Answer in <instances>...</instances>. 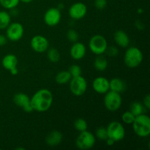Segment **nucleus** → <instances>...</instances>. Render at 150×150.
<instances>
[{
  "instance_id": "nucleus-24",
  "label": "nucleus",
  "mask_w": 150,
  "mask_h": 150,
  "mask_svg": "<svg viewBox=\"0 0 150 150\" xmlns=\"http://www.w3.org/2000/svg\"><path fill=\"white\" fill-rule=\"evenodd\" d=\"M47 57L51 62L57 63L60 60V54L57 48H48L47 50Z\"/></svg>"
},
{
  "instance_id": "nucleus-20",
  "label": "nucleus",
  "mask_w": 150,
  "mask_h": 150,
  "mask_svg": "<svg viewBox=\"0 0 150 150\" xmlns=\"http://www.w3.org/2000/svg\"><path fill=\"white\" fill-rule=\"evenodd\" d=\"M108 61L102 55H98L94 61V67L98 71H105L108 67Z\"/></svg>"
},
{
  "instance_id": "nucleus-23",
  "label": "nucleus",
  "mask_w": 150,
  "mask_h": 150,
  "mask_svg": "<svg viewBox=\"0 0 150 150\" xmlns=\"http://www.w3.org/2000/svg\"><path fill=\"white\" fill-rule=\"evenodd\" d=\"M145 107L144 106L143 103L140 102H133L130 104V111L133 113V115L135 117H137V116L141 115L142 114H144L145 112Z\"/></svg>"
},
{
  "instance_id": "nucleus-22",
  "label": "nucleus",
  "mask_w": 150,
  "mask_h": 150,
  "mask_svg": "<svg viewBox=\"0 0 150 150\" xmlns=\"http://www.w3.org/2000/svg\"><path fill=\"white\" fill-rule=\"evenodd\" d=\"M11 23V16L4 10L0 11V29H6Z\"/></svg>"
},
{
  "instance_id": "nucleus-17",
  "label": "nucleus",
  "mask_w": 150,
  "mask_h": 150,
  "mask_svg": "<svg viewBox=\"0 0 150 150\" xmlns=\"http://www.w3.org/2000/svg\"><path fill=\"white\" fill-rule=\"evenodd\" d=\"M18 61L17 57L13 54H7V55L3 57L2 60H1L2 67L5 70H8V71H10L13 69L16 68L18 65Z\"/></svg>"
},
{
  "instance_id": "nucleus-19",
  "label": "nucleus",
  "mask_w": 150,
  "mask_h": 150,
  "mask_svg": "<svg viewBox=\"0 0 150 150\" xmlns=\"http://www.w3.org/2000/svg\"><path fill=\"white\" fill-rule=\"evenodd\" d=\"M110 90L121 94L127 89V84L122 79L120 78H114L109 81Z\"/></svg>"
},
{
  "instance_id": "nucleus-27",
  "label": "nucleus",
  "mask_w": 150,
  "mask_h": 150,
  "mask_svg": "<svg viewBox=\"0 0 150 150\" xmlns=\"http://www.w3.org/2000/svg\"><path fill=\"white\" fill-rule=\"evenodd\" d=\"M135 118H136V117H135L133 114V113L130 112V111H125V112L123 113L122 115V122L127 125L133 124Z\"/></svg>"
},
{
  "instance_id": "nucleus-18",
  "label": "nucleus",
  "mask_w": 150,
  "mask_h": 150,
  "mask_svg": "<svg viewBox=\"0 0 150 150\" xmlns=\"http://www.w3.org/2000/svg\"><path fill=\"white\" fill-rule=\"evenodd\" d=\"M114 39L116 43L122 48H127L130 44V38L123 30H118L114 33Z\"/></svg>"
},
{
  "instance_id": "nucleus-37",
  "label": "nucleus",
  "mask_w": 150,
  "mask_h": 150,
  "mask_svg": "<svg viewBox=\"0 0 150 150\" xmlns=\"http://www.w3.org/2000/svg\"><path fill=\"white\" fill-rule=\"evenodd\" d=\"M10 73H11L13 76H16V75H17L18 73V68L16 67V68H14L13 69V70H10Z\"/></svg>"
},
{
  "instance_id": "nucleus-33",
  "label": "nucleus",
  "mask_w": 150,
  "mask_h": 150,
  "mask_svg": "<svg viewBox=\"0 0 150 150\" xmlns=\"http://www.w3.org/2000/svg\"><path fill=\"white\" fill-rule=\"evenodd\" d=\"M143 105L146 110L150 109V95L148 94L143 100Z\"/></svg>"
},
{
  "instance_id": "nucleus-32",
  "label": "nucleus",
  "mask_w": 150,
  "mask_h": 150,
  "mask_svg": "<svg viewBox=\"0 0 150 150\" xmlns=\"http://www.w3.org/2000/svg\"><path fill=\"white\" fill-rule=\"evenodd\" d=\"M95 8L99 10H103L107 6V0H95Z\"/></svg>"
},
{
  "instance_id": "nucleus-4",
  "label": "nucleus",
  "mask_w": 150,
  "mask_h": 150,
  "mask_svg": "<svg viewBox=\"0 0 150 150\" xmlns=\"http://www.w3.org/2000/svg\"><path fill=\"white\" fill-rule=\"evenodd\" d=\"M103 102L106 109L114 112L120 108L122 103V98L121 94L109 90L105 94Z\"/></svg>"
},
{
  "instance_id": "nucleus-12",
  "label": "nucleus",
  "mask_w": 150,
  "mask_h": 150,
  "mask_svg": "<svg viewBox=\"0 0 150 150\" xmlns=\"http://www.w3.org/2000/svg\"><path fill=\"white\" fill-rule=\"evenodd\" d=\"M87 13V7L83 2H76L72 4L68 10L70 17L73 20L77 21L83 18Z\"/></svg>"
},
{
  "instance_id": "nucleus-38",
  "label": "nucleus",
  "mask_w": 150,
  "mask_h": 150,
  "mask_svg": "<svg viewBox=\"0 0 150 150\" xmlns=\"http://www.w3.org/2000/svg\"><path fill=\"white\" fill-rule=\"evenodd\" d=\"M32 1H33V0H20V1H21V2H23V3H25V4L30 3V2H32Z\"/></svg>"
},
{
  "instance_id": "nucleus-13",
  "label": "nucleus",
  "mask_w": 150,
  "mask_h": 150,
  "mask_svg": "<svg viewBox=\"0 0 150 150\" xmlns=\"http://www.w3.org/2000/svg\"><path fill=\"white\" fill-rule=\"evenodd\" d=\"M13 102L17 106L23 108L25 112L30 113L33 111L31 105L30 98L23 92H18L13 96Z\"/></svg>"
},
{
  "instance_id": "nucleus-29",
  "label": "nucleus",
  "mask_w": 150,
  "mask_h": 150,
  "mask_svg": "<svg viewBox=\"0 0 150 150\" xmlns=\"http://www.w3.org/2000/svg\"><path fill=\"white\" fill-rule=\"evenodd\" d=\"M68 71L69 73H70V75H71L72 78L81 76V68L80 66L78 65V64H73V65L70 66Z\"/></svg>"
},
{
  "instance_id": "nucleus-16",
  "label": "nucleus",
  "mask_w": 150,
  "mask_h": 150,
  "mask_svg": "<svg viewBox=\"0 0 150 150\" xmlns=\"http://www.w3.org/2000/svg\"><path fill=\"white\" fill-rule=\"evenodd\" d=\"M62 134L58 130H53L47 135L45 143L49 146H57L62 142Z\"/></svg>"
},
{
  "instance_id": "nucleus-1",
  "label": "nucleus",
  "mask_w": 150,
  "mask_h": 150,
  "mask_svg": "<svg viewBox=\"0 0 150 150\" xmlns=\"http://www.w3.org/2000/svg\"><path fill=\"white\" fill-rule=\"evenodd\" d=\"M52 92L48 89H41L37 91L30 98L31 105L33 111L45 112L50 109L53 103Z\"/></svg>"
},
{
  "instance_id": "nucleus-30",
  "label": "nucleus",
  "mask_w": 150,
  "mask_h": 150,
  "mask_svg": "<svg viewBox=\"0 0 150 150\" xmlns=\"http://www.w3.org/2000/svg\"><path fill=\"white\" fill-rule=\"evenodd\" d=\"M67 38L70 42H76L79 40V34L75 29H70L67 32Z\"/></svg>"
},
{
  "instance_id": "nucleus-39",
  "label": "nucleus",
  "mask_w": 150,
  "mask_h": 150,
  "mask_svg": "<svg viewBox=\"0 0 150 150\" xmlns=\"http://www.w3.org/2000/svg\"><path fill=\"white\" fill-rule=\"evenodd\" d=\"M142 12H143V10H142V9H139V10H138V13H142Z\"/></svg>"
},
{
  "instance_id": "nucleus-10",
  "label": "nucleus",
  "mask_w": 150,
  "mask_h": 150,
  "mask_svg": "<svg viewBox=\"0 0 150 150\" xmlns=\"http://www.w3.org/2000/svg\"><path fill=\"white\" fill-rule=\"evenodd\" d=\"M62 18L61 10L57 7H51L44 14V22L48 26H55L59 24Z\"/></svg>"
},
{
  "instance_id": "nucleus-36",
  "label": "nucleus",
  "mask_w": 150,
  "mask_h": 150,
  "mask_svg": "<svg viewBox=\"0 0 150 150\" xmlns=\"http://www.w3.org/2000/svg\"><path fill=\"white\" fill-rule=\"evenodd\" d=\"M105 142H106V144L108 146H113V145L114 144V143H115V142H114V140H112L111 139H110V138H108V139L105 140Z\"/></svg>"
},
{
  "instance_id": "nucleus-7",
  "label": "nucleus",
  "mask_w": 150,
  "mask_h": 150,
  "mask_svg": "<svg viewBox=\"0 0 150 150\" xmlns=\"http://www.w3.org/2000/svg\"><path fill=\"white\" fill-rule=\"evenodd\" d=\"M108 138H110L115 142L123 140L125 136V130L121 122L118 121H113L108 124L106 127Z\"/></svg>"
},
{
  "instance_id": "nucleus-15",
  "label": "nucleus",
  "mask_w": 150,
  "mask_h": 150,
  "mask_svg": "<svg viewBox=\"0 0 150 150\" xmlns=\"http://www.w3.org/2000/svg\"><path fill=\"white\" fill-rule=\"evenodd\" d=\"M86 53V48L83 42H73L70 50V54L72 59L75 60H81L85 57Z\"/></svg>"
},
{
  "instance_id": "nucleus-14",
  "label": "nucleus",
  "mask_w": 150,
  "mask_h": 150,
  "mask_svg": "<svg viewBox=\"0 0 150 150\" xmlns=\"http://www.w3.org/2000/svg\"><path fill=\"white\" fill-rule=\"evenodd\" d=\"M92 87L97 93L105 95L110 90L109 80L103 76L95 78L92 82Z\"/></svg>"
},
{
  "instance_id": "nucleus-9",
  "label": "nucleus",
  "mask_w": 150,
  "mask_h": 150,
  "mask_svg": "<svg viewBox=\"0 0 150 150\" xmlns=\"http://www.w3.org/2000/svg\"><path fill=\"white\" fill-rule=\"evenodd\" d=\"M24 29L23 25L18 22L10 23L6 29V37L8 40L13 42L20 40L23 36Z\"/></svg>"
},
{
  "instance_id": "nucleus-2",
  "label": "nucleus",
  "mask_w": 150,
  "mask_h": 150,
  "mask_svg": "<svg viewBox=\"0 0 150 150\" xmlns=\"http://www.w3.org/2000/svg\"><path fill=\"white\" fill-rule=\"evenodd\" d=\"M132 125L135 133L139 137H148L150 135V118L146 114L136 117Z\"/></svg>"
},
{
  "instance_id": "nucleus-3",
  "label": "nucleus",
  "mask_w": 150,
  "mask_h": 150,
  "mask_svg": "<svg viewBox=\"0 0 150 150\" xmlns=\"http://www.w3.org/2000/svg\"><path fill=\"white\" fill-rule=\"evenodd\" d=\"M143 59V53L137 47H130L125 53V64L130 68H136L139 67L142 64Z\"/></svg>"
},
{
  "instance_id": "nucleus-28",
  "label": "nucleus",
  "mask_w": 150,
  "mask_h": 150,
  "mask_svg": "<svg viewBox=\"0 0 150 150\" xmlns=\"http://www.w3.org/2000/svg\"><path fill=\"white\" fill-rule=\"evenodd\" d=\"M96 137L100 141H105L108 139V133H107L106 127H100L95 131Z\"/></svg>"
},
{
  "instance_id": "nucleus-11",
  "label": "nucleus",
  "mask_w": 150,
  "mask_h": 150,
  "mask_svg": "<svg viewBox=\"0 0 150 150\" xmlns=\"http://www.w3.org/2000/svg\"><path fill=\"white\" fill-rule=\"evenodd\" d=\"M30 46L34 51L39 54L45 52L49 47V42L42 35H35L31 39Z\"/></svg>"
},
{
  "instance_id": "nucleus-25",
  "label": "nucleus",
  "mask_w": 150,
  "mask_h": 150,
  "mask_svg": "<svg viewBox=\"0 0 150 150\" xmlns=\"http://www.w3.org/2000/svg\"><path fill=\"white\" fill-rule=\"evenodd\" d=\"M74 127L79 132L84 131L87 130L88 125L86 120L83 118H78L74 122Z\"/></svg>"
},
{
  "instance_id": "nucleus-21",
  "label": "nucleus",
  "mask_w": 150,
  "mask_h": 150,
  "mask_svg": "<svg viewBox=\"0 0 150 150\" xmlns=\"http://www.w3.org/2000/svg\"><path fill=\"white\" fill-rule=\"evenodd\" d=\"M72 76L68 70H63L57 73L55 77V81L59 84H65L70 82Z\"/></svg>"
},
{
  "instance_id": "nucleus-31",
  "label": "nucleus",
  "mask_w": 150,
  "mask_h": 150,
  "mask_svg": "<svg viewBox=\"0 0 150 150\" xmlns=\"http://www.w3.org/2000/svg\"><path fill=\"white\" fill-rule=\"evenodd\" d=\"M105 53H106L107 55L109 56V57H115L118 55L119 50L116 46L111 45V46H109V47L108 46L106 51H105Z\"/></svg>"
},
{
  "instance_id": "nucleus-26",
  "label": "nucleus",
  "mask_w": 150,
  "mask_h": 150,
  "mask_svg": "<svg viewBox=\"0 0 150 150\" xmlns=\"http://www.w3.org/2000/svg\"><path fill=\"white\" fill-rule=\"evenodd\" d=\"M20 0H0L1 7L7 10H12L18 5Z\"/></svg>"
},
{
  "instance_id": "nucleus-8",
  "label": "nucleus",
  "mask_w": 150,
  "mask_h": 150,
  "mask_svg": "<svg viewBox=\"0 0 150 150\" xmlns=\"http://www.w3.org/2000/svg\"><path fill=\"white\" fill-rule=\"evenodd\" d=\"M87 81L82 76L73 77L70 81V92L75 96H81L87 89Z\"/></svg>"
},
{
  "instance_id": "nucleus-35",
  "label": "nucleus",
  "mask_w": 150,
  "mask_h": 150,
  "mask_svg": "<svg viewBox=\"0 0 150 150\" xmlns=\"http://www.w3.org/2000/svg\"><path fill=\"white\" fill-rule=\"evenodd\" d=\"M136 27H137V29H144V24L140 21H136Z\"/></svg>"
},
{
  "instance_id": "nucleus-34",
  "label": "nucleus",
  "mask_w": 150,
  "mask_h": 150,
  "mask_svg": "<svg viewBox=\"0 0 150 150\" xmlns=\"http://www.w3.org/2000/svg\"><path fill=\"white\" fill-rule=\"evenodd\" d=\"M7 37L3 35H0V47L4 46L7 43Z\"/></svg>"
},
{
  "instance_id": "nucleus-5",
  "label": "nucleus",
  "mask_w": 150,
  "mask_h": 150,
  "mask_svg": "<svg viewBox=\"0 0 150 150\" xmlns=\"http://www.w3.org/2000/svg\"><path fill=\"white\" fill-rule=\"evenodd\" d=\"M89 48L95 55H103L108 48V42L105 37L100 35H95L89 40Z\"/></svg>"
},
{
  "instance_id": "nucleus-6",
  "label": "nucleus",
  "mask_w": 150,
  "mask_h": 150,
  "mask_svg": "<svg viewBox=\"0 0 150 150\" xmlns=\"http://www.w3.org/2000/svg\"><path fill=\"white\" fill-rule=\"evenodd\" d=\"M95 142H96L95 136L86 130L80 132L76 139V144L79 149L87 150L92 149L95 146Z\"/></svg>"
}]
</instances>
